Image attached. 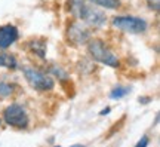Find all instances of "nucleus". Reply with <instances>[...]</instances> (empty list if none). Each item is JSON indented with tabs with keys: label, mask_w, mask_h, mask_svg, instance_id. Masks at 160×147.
<instances>
[{
	"label": "nucleus",
	"mask_w": 160,
	"mask_h": 147,
	"mask_svg": "<svg viewBox=\"0 0 160 147\" xmlns=\"http://www.w3.org/2000/svg\"><path fill=\"white\" fill-rule=\"evenodd\" d=\"M68 11L76 19L86 24L89 29H102L107 23L102 9L88 3L86 0H68Z\"/></svg>",
	"instance_id": "1"
},
{
	"label": "nucleus",
	"mask_w": 160,
	"mask_h": 147,
	"mask_svg": "<svg viewBox=\"0 0 160 147\" xmlns=\"http://www.w3.org/2000/svg\"><path fill=\"white\" fill-rule=\"evenodd\" d=\"M86 45H88V54H89V57L95 62L104 64V66L111 67V68H116L120 66L119 57L111 51V48H110L102 39L92 37Z\"/></svg>",
	"instance_id": "2"
},
{
	"label": "nucleus",
	"mask_w": 160,
	"mask_h": 147,
	"mask_svg": "<svg viewBox=\"0 0 160 147\" xmlns=\"http://www.w3.org/2000/svg\"><path fill=\"white\" fill-rule=\"evenodd\" d=\"M25 80L28 82V85L36 91H52L55 86V82L52 79V76L48 71H43L37 67L33 66H24L21 68Z\"/></svg>",
	"instance_id": "3"
},
{
	"label": "nucleus",
	"mask_w": 160,
	"mask_h": 147,
	"mask_svg": "<svg viewBox=\"0 0 160 147\" xmlns=\"http://www.w3.org/2000/svg\"><path fill=\"white\" fill-rule=\"evenodd\" d=\"M111 25L116 30L131 34H142L148 30V23L144 18L135 15H116L111 19Z\"/></svg>",
	"instance_id": "4"
},
{
	"label": "nucleus",
	"mask_w": 160,
	"mask_h": 147,
	"mask_svg": "<svg viewBox=\"0 0 160 147\" xmlns=\"http://www.w3.org/2000/svg\"><path fill=\"white\" fill-rule=\"evenodd\" d=\"M3 120L9 126H13L17 129H25L30 123V118L27 114V110L21 104H17V102L8 106L3 110Z\"/></svg>",
	"instance_id": "5"
},
{
	"label": "nucleus",
	"mask_w": 160,
	"mask_h": 147,
	"mask_svg": "<svg viewBox=\"0 0 160 147\" xmlns=\"http://www.w3.org/2000/svg\"><path fill=\"white\" fill-rule=\"evenodd\" d=\"M92 39V30L79 19H74L67 27V40L71 45L82 46L86 45Z\"/></svg>",
	"instance_id": "6"
},
{
	"label": "nucleus",
	"mask_w": 160,
	"mask_h": 147,
	"mask_svg": "<svg viewBox=\"0 0 160 147\" xmlns=\"http://www.w3.org/2000/svg\"><path fill=\"white\" fill-rule=\"evenodd\" d=\"M19 39V31L13 24H6L0 27V49H8Z\"/></svg>",
	"instance_id": "7"
},
{
	"label": "nucleus",
	"mask_w": 160,
	"mask_h": 147,
	"mask_svg": "<svg viewBox=\"0 0 160 147\" xmlns=\"http://www.w3.org/2000/svg\"><path fill=\"white\" fill-rule=\"evenodd\" d=\"M0 67L15 70L18 67L17 57L13 54H11V52H6L5 49H0Z\"/></svg>",
	"instance_id": "8"
},
{
	"label": "nucleus",
	"mask_w": 160,
	"mask_h": 147,
	"mask_svg": "<svg viewBox=\"0 0 160 147\" xmlns=\"http://www.w3.org/2000/svg\"><path fill=\"white\" fill-rule=\"evenodd\" d=\"M28 48L30 51L33 54H36L39 58L46 57V48H48V45H46V42L43 39H33L28 43Z\"/></svg>",
	"instance_id": "9"
},
{
	"label": "nucleus",
	"mask_w": 160,
	"mask_h": 147,
	"mask_svg": "<svg viewBox=\"0 0 160 147\" xmlns=\"http://www.w3.org/2000/svg\"><path fill=\"white\" fill-rule=\"evenodd\" d=\"M92 5H95L97 8H102V9H110V11H116L122 6L120 0H89Z\"/></svg>",
	"instance_id": "10"
},
{
	"label": "nucleus",
	"mask_w": 160,
	"mask_h": 147,
	"mask_svg": "<svg viewBox=\"0 0 160 147\" xmlns=\"http://www.w3.org/2000/svg\"><path fill=\"white\" fill-rule=\"evenodd\" d=\"M129 92H131V88H129V86L117 85L110 91V98H111V100H122V98L126 97Z\"/></svg>",
	"instance_id": "11"
},
{
	"label": "nucleus",
	"mask_w": 160,
	"mask_h": 147,
	"mask_svg": "<svg viewBox=\"0 0 160 147\" xmlns=\"http://www.w3.org/2000/svg\"><path fill=\"white\" fill-rule=\"evenodd\" d=\"M48 73H49V74H53L55 77H58V80H67L70 77V74L67 73V71H65L62 67L57 66V64L51 66V67H49V70H48Z\"/></svg>",
	"instance_id": "12"
},
{
	"label": "nucleus",
	"mask_w": 160,
	"mask_h": 147,
	"mask_svg": "<svg viewBox=\"0 0 160 147\" xmlns=\"http://www.w3.org/2000/svg\"><path fill=\"white\" fill-rule=\"evenodd\" d=\"M13 92V85L12 83H6V82H0V97H9Z\"/></svg>",
	"instance_id": "13"
},
{
	"label": "nucleus",
	"mask_w": 160,
	"mask_h": 147,
	"mask_svg": "<svg viewBox=\"0 0 160 147\" xmlns=\"http://www.w3.org/2000/svg\"><path fill=\"white\" fill-rule=\"evenodd\" d=\"M147 2V6H148L151 11H154L156 13H159L160 9V0H145Z\"/></svg>",
	"instance_id": "14"
},
{
	"label": "nucleus",
	"mask_w": 160,
	"mask_h": 147,
	"mask_svg": "<svg viewBox=\"0 0 160 147\" xmlns=\"http://www.w3.org/2000/svg\"><path fill=\"white\" fill-rule=\"evenodd\" d=\"M148 143H150L148 137L144 135V137H141V140L137 143V146H135V147H147V146H148Z\"/></svg>",
	"instance_id": "15"
},
{
	"label": "nucleus",
	"mask_w": 160,
	"mask_h": 147,
	"mask_svg": "<svg viewBox=\"0 0 160 147\" xmlns=\"http://www.w3.org/2000/svg\"><path fill=\"white\" fill-rule=\"evenodd\" d=\"M108 113H110V107H105L99 114H101V116H104V114H108Z\"/></svg>",
	"instance_id": "16"
},
{
	"label": "nucleus",
	"mask_w": 160,
	"mask_h": 147,
	"mask_svg": "<svg viewBox=\"0 0 160 147\" xmlns=\"http://www.w3.org/2000/svg\"><path fill=\"white\" fill-rule=\"evenodd\" d=\"M70 147H85V146H82V144H74V146H70Z\"/></svg>",
	"instance_id": "17"
},
{
	"label": "nucleus",
	"mask_w": 160,
	"mask_h": 147,
	"mask_svg": "<svg viewBox=\"0 0 160 147\" xmlns=\"http://www.w3.org/2000/svg\"><path fill=\"white\" fill-rule=\"evenodd\" d=\"M0 123H2V120H0Z\"/></svg>",
	"instance_id": "18"
}]
</instances>
